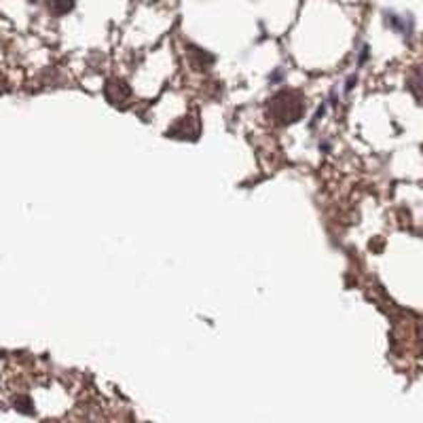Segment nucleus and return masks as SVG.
Segmentation results:
<instances>
[{"instance_id": "2", "label": "nucleus", "mask_w": 423, "mask_h": 423, "mask_svg": "<svg viewBox=\"0 0 423 423\" xmlns=\"http://www.w3.org/2000/svg\"><path fill=\"white\" fill-rule=\"evenodd\" d=\"M409 89H411V94L423 102V66H417L413 72H411V76H409Z\"/></svg>"}, {"instance_id": "3", "label": "nucleus", "mask_w": 423, "mask_h": 423, "mask_svg": "<svg viewBox=\"0 0 423 423\" xmlns=\"http://www.w3.org/2000/svg\"><path fill=\"white\" fill-rule=\"evenodd\" d=\"M72 4H74V0H49V9H51L53 13H57V15L70 11Z\"/></svg>"}, {"instance_id": "1", "label": "nucleus", "mask_w": 423, "mask_h": 423, "mask_svg": "<svg viewBox=\"0 0 423 423\" xmlns=\"http://www.w3.org/2000/svg\"><path fill=\"white\" fill-rule=\"evenodd\" d=\"M303 106H305L303 98L297 91H282L271 100L269 110H271V116L277 119L279 123H294L297 119H301Z\"/></svg>"}]
</instances>
